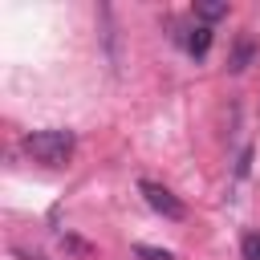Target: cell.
<instances>
[{
    "instance_id": "obj_7",
    "label": "cell",
    "mask_w": 260,
    "mask_h": 260,
    "mask_svg": "<svg viewBox=\"0 0 260 260\" xmlns=\"http://www.w3.org/2000/svg\"><path fill=\"white\" fill-rule=\"evenodd\" d=\"M244 260H260V232L244 236Z\"/></svg>"
},
{
    "instance_id": "obj_2",
    "label": "cell",
    "mask_w": 260,
    "mask_h": 260,
    "mask_svg": "<svg viewBox=\"0 0 260 260\" xmlns=\"http://www.w3.org/2000/svg\"><path fill=\"white\" fill-rule=\"evenodd\" d=\"M138 191H142V199L162 215V219H183L187 215V207H183V199L171 191V187H162V183H150V179H142L138 183Z\"/></svg>"
},
{
    "instance_id": "obj_1",
    "label": "cell",
    "mask_w": 260,
    "mask_h": 260,
    "mask_svg": "<svg viewBox=\"0 0 260 260\" xmlns=\"http://www.w3.org/2000/svg\"><path fill=\"white\" fill-rule=\"evenodd\" d=\"M73 146H77L73 130H32L24 138V150L37 162H45V167H65L69 154H73Z\"/></svg>"
},
{
    "instance_id": "obj_5",
    "label": "cell",
    "mask_w": 260,
    "mask_h": 260,
    "mask_svg": "<svg viewBox=\"0 0 260 260\" xmlns=\"http://www.w3.org/2000/svg\"><path fill=\"white\" fill-rule=\"evenodd\" d=\"M195 16L199 20H219V16H228V4H195Z\"/></svg>"
},
{
    "instance_id": "obj_4",
    "label": "cell",
    "mask_w": 260,
    "mask_h": 260,
    "mask_svg": "<svg viewBox=\"0 0 260 260\" xmlns=\"http://www.w3.org/2000/svg\"><path fill=\"white\" fill-rule=\"evenodd\" d=\"M248 61H252V41H248V37H244V41H240V45H236V53H232V69H236V73H240V69H244V65H248Z\"/></svg>"
},
{
    "instance_id": "obj_6",
    "label": "cell",
    "mask_w": 260,
    "mask_h": 260,
    "mask_svg": "<svg viewBox=\"0 0 260 260\" xmlns=\"http://www.w3.org/2000/svg\"><path fill=\"white\" fill-rule=\"evenodd\" d=\"M134 252H138V260H175L171 252H162V248H150V244H138Z\"/></svg>"
},
{
    "instance_id": "obj_3",
    "label": "cell",
    "mask_w": 260,
    "mask_h": 260,
    "mask_svg": "<svg viewBox=\"0 0 260 260\" xmlns=\"http://www.w3.org/2000/svg\"><path fill=\"white\" fill-rule=\"evenodd\" d=\"M187 49H191L195 57H203V53L211 49V28H207V24H195V28H187Z\"/></svg>"
}]
</instances>
